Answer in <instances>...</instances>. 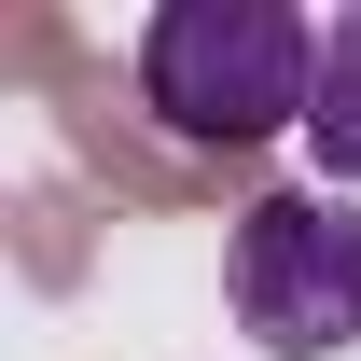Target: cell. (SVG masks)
Returning <instances> with one entry per match:
<instances>
[{
    "instance_id": "cell-2",
    "label": "cell",
    "mask_w": 361,
    "mask_h": 361,
    "mask_svg": "<svg viewBox=\"0 0 361 361\" xmlns=\"http://www.w3.org/2000/svg\"><path fill=\"white\" fill-rule=\"evenodd\" d=\"M236 319H250V348H278V361L361 348V209L334 180L236 209Z\"/></svg>"
},
{
    "instance_id": "cell-1",
    "label": "cell",
    "mask_w": 361,
    "mask_h": 361,
    "mask_svg": "<svg viewBox=\"0 0 361 361\" xmlns=\"http://www.w3.org/2000/svg\"><path fill=\"white\" fill-rule=\"evenodd\" d=\"M306 84H319V14L292 0H167L139 28V97L195 153H250L278 126L306 139Z\"/></svg>"
},
{
    "instance_id": "cell-3",
    "label": "cell",
    "mask_w": 361,
    "mask_h": 361,
    "mask_svg": "<svg viewBox=\"0 0 361 361\" xmlns=\"http://www.w3.org/2000/svg\"><path fill=\"white\" fill-rule=\"evenodd\" d=\"M306 167L334 195H361V0L319 14V84H306Z\"/></svg>"
}]
</instances>
